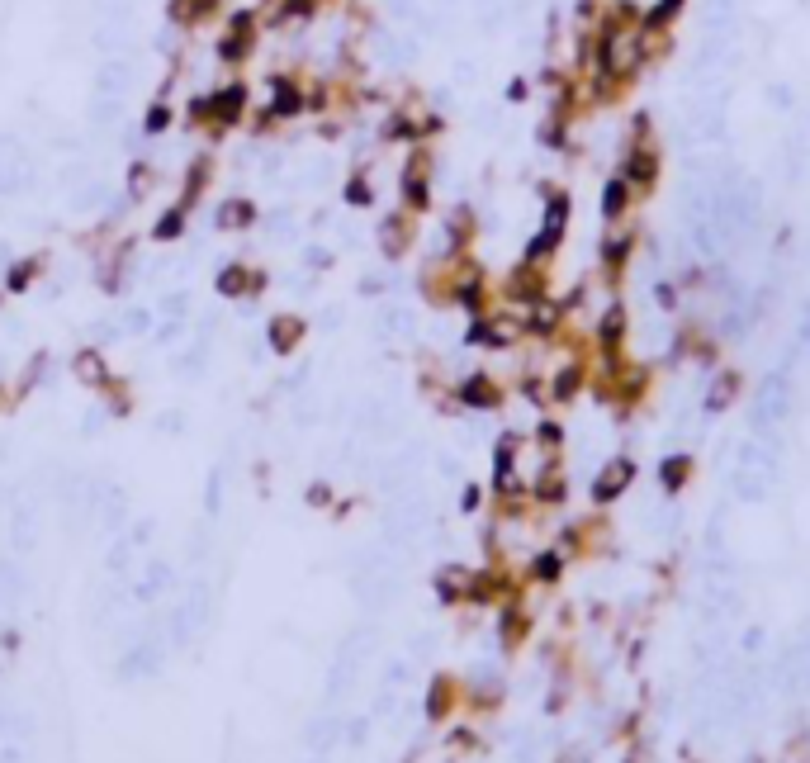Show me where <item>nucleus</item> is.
Listing matches in <instances>:
<instances>
[{
  "label": "nucleus",
  "mask_w": 810,
  "mask_h": 763,
  "mask_svg": "<svg viewBox=\"0 0 810 763\" xmlns=\"http://www.w3.org/2000/svg\"><path fill=\"white\" fill-rule=\"evenodd\" d=\"M460 399H465L469 408H498V403H503V384L493 380L488 370H474V375L460 384Z\"/></svg>",
  "instance_id": "20e7f679"
},
{
  "label": "nucleus",
  "mask_w": 810,
  "mask_h": 763,
  "mask_svg": "<svg viewBox=\"0 0 810 763\" xmlns=\"http://www.w3.org/2000/svg\"><path fill=\"white\" fill-rule=\"evenodd\" d=\"M630 195H635V190H630L626 176H612L607 190H602V218H607V223H621L626 209H630Z\"/></svg>",
  "instance_id": "6e6552de"
},
{
  "label": "nucleus",
  "mask_w": 810,
  "mask_h": 763,
  "mask_svg": "<svg viewBox=\"0 0 810 763\" xmlns=\"http://www.w3.org/2000/svg\"><path fill=\"white\" fill-rule=\"evenodd\" d=\"M583 380H588V365H583V361H569V365H564V370L555 375V384H550V399H555V403H569L578 389H583Z\"/></svg>",
  "instance_id": "1a4fd4ad"
},
{
  "label": "nucleus",
  "mask_w": 810,
  "mask_h": 763,
  "mask_svg": "<svg viewBox=\"0 0 810 763\" xmlns=\"http://www.w3.org/2000/svg\"><path fill=\"white\" fill-rule=\"evenodd\" d=\"M630 474H635V465H630V460H612L607 470L597 474L593 498H597V503H612V498H621V493H626V484H630Z\"/></svg>",
  "instance_id": "423d86ee"
},
{
  "label": "nucleus",
  "mask_w": 810,
  "mask_h": 763,
  "mask_svg": "<svg viewBox=\"0 0 810 763\" xmlns=\"http://www.w3.org/2000/svg\"><path fill=\"white\" fill-rule=\"evenodd\" d=\"M735 394H739V370L735 365H725L716 380H711V389H706V408H711V413H725V408L735 403Z\"/></svg>",
  "instance_id": "0eeeda50"
},
{
  "label": "nucleus",
  "mask_w": 810,
  "mask_h": 763,
  "mask_svg": "<svg viewBox=\"0 0 810 763\" xmlns=\"http://www.w3.org/2000/svg\"><path fill=\"white\" fill-rule=\"evenodd\" d=\"M531 574H536L540 583H555V579H559V555H555V550H545V555H536V564H531Z\"/></svg>",
  "instance_id": "9b49d317"
},
{
  "label": "nucleus",
  "mask_w": 810,
  "mask_h": 763,
  "mask_svg": "<svg viewBox=\"0 0 810 763\" xmlns=\"http://www.w3.org/2000/svg\"><path fill=\"white\" fill-rule=\"evenodd\" d=\"M687 474H692V455H668L664 465H659V479H664L668 493H678L687 484Z\"/></svg>",
  "instance_id": "9d476101"
},
{
  "label": "nucleus",
  "mask_w": 810,
  "mask_h": 763,
  "mask_svg": "<svg viewBox=\"0 0 810 763\" xmlns=\"http://www.w3.org/2000/svg\"><path fill=\"white\" fill-rule=\"evenodd\" d=\"M346 195H351L356 204H370V185H365V181H351V190H346Z\"/></svg>",
  "instance_id": "ddd939ff"
},
{
  "label": "nucleus",
  "mask_w": 810,
  "mask_h": 763,
  "mask_svg": "<svg viewBox=\"0 0 810 763\" xmlns=\"http://www.w3.org/2000/svg\"><path fill=\"white\" fill-rule=\"evenodd\" d=\"M654 299H659L664 309H673V304H678V294H673V285H659V294H654Z\"/></svg>",
  "instance_id": "4468645a"
},
{
  "label": "nucleus",
  "mask_w": 810,
  "mask_h": 763,
  "mask_svg": "<svg viewBox=\"0 0 810 763\" xmlns=\"http://www.w3.org/2000/svg\"><path fill=\"white\" fill-rule=\"evenodd\" d=\"M630 247H635V237L630 233H612L607 242H602V280H607V285H616V280L626 275Z\"/></svg>",
  "instance_id": "39448f33"
},
{
  "label": "nucleus",
  "mask_w": 810,
  "mask_h": 763,
  "mask_svg": "<svg viewBox=\"0 0 810 763\" xmlns=\"http://www.w3.org/2000/svg\"><path fill=\"white\" fill-rule=\"evenodd\" d=\"M507 299H517L522 309H540V304H550V275H545V266H536V261H522L517 271L507 275Z\"/></svg>",
  "instance_id": "f03ea898"
},
{
  "label": "nucleus",
  "mask_w": 810,
  "mask_h": 763,
  "mask_svg": "<svg viewBox=\"0 0 810 763\" xmlns=\"http://www.w3.org/2000/svg\"><path fill=\"white\" fill-rule=\"evenodd\" d=\"M559 436H564V432H559V422H540V427H536V441H540V446H550V451L559 446Z\"/></svg>",
  "instance_id": "f8f14e48"
},
{
  "label": "nucleus",
  "mask_w": 810,
  "mask_h": 763,
  "mask_svg": "<svg viewBox=\"0 0 810 763\" xmlns=\"http://www.w3.org/2000/svg\"><path fill=\"white\" fill-rule=\"evenodd\" d=\"M621 342H626V304H607V313L597 318V346L602 356H621Z\"/></svg>",
  "instance_id": "7ed1b4c3"
},
{
  "label": "nucleus",
  "mask_w": 810,
  "mask_h": 763,
  "mask_svg": "<svg viewBox=\"0 0 810 763\" xmlns=\"http://www.w3.org/2000/svg\"><path fill=\"white\" fill-rule=\"evenodd\" d=\"M621 176L630 181V190H654L659 185V147L645 143V124H640V138L626 147V162H621Z\"/></svg>",
  "instance_id": "f257e3e1"
}]
</instances>
